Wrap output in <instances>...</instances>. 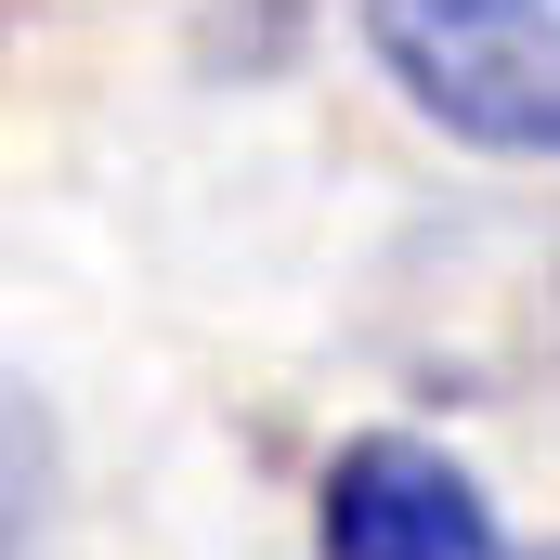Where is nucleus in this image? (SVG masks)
Returning <instances> with one entry per match:
<instances>
[{
	"mask_svg": "<svg viewBox=\"0 0 560 560\" xmlns=\"http://www.w3.org/2000/svg\"><path fill=\"white\" fill-rule=\"evenodd\" d=\"M365 39L430 131L560 156V0H365Z\"/></svg>",
	"mask_w": 560,
	"mask_h": 560,
	"instance_id": "1",
	"label": "nucleus"
},
{
	"mask_svg": "<svg viewBox=\"0 0 560 560\" xmlns=\"http://www.w3.org/2000/svg\"><path fill=\"white\" fill-rule=\"evenodd\" d=\"M313 548L326 560H509L482 482L418 443V430H365L326 456V495H313Z\"/></svg>",
	"mask_w": 560,
	"mask_h": 560,
	"instance_id": "2",
	"label": "nucleus"
}]
</instances>
